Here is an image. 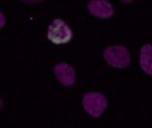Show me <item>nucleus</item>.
<instances>
[{"label":"nucleus","instance_id":"f257e3e1","mask_svg":"<svg viewBox=\"0 0 152 128\" xmlns=\"http://www.w3.org/2000/svg\"><path fill=\"white\" fill-rule=\"evenodd\" d=\"M104 60L108 65L115 69H126L131 65V53L126 46H109L103 52Z\"/></svg>","mask_w":152,"mask_h":128},{"label":"nucleus","instance_id":"f03ea898","mask_svg":"<svg viewBox=\"0 0 152 128\" xmlns=\"http://www.w3.org/2000/svg\"><path fill=\"white\" fill-rule=\"evenodd\" d=\"M72 31L62 19H55L48 27L47 38L53 45H66L72 39Z\"/></svg>","mask_w":152,"mask_h":128},{"label":"nucleus","instance_id":"7ed1b4c3","mask_svg":"<svg viewBox=\"0 0 152 128\" xmlns=\"http://www.w3.org/2000/svg\"><path fill=\"white\" fill-rule=\"evenodd\" d=\"M83 105L89 116L93 118H99L107 109L108 100L102 93L89 91L83 98Z\"/></svg>","mask_w":152,"mask_h":128},{"label":"nucleus","instance_id":"20e7f679","mask_svg":"<svg viewBox=\"0 0 152 128\" xmlns=\"http://www.w3.org/2000/svg\"><path fill=\"white\" fill-rule=\"evenodd\" d=\"M88 10L100 19H108L114 15V8L108 0H91L88 3Z\"/></svg>","mask_w":152,"mask_h":128},{"label":"nucleus","instance_id":"39448f33","mask_svg":"<svg viewBox=\"0 0 152 128\" xmlns=\"http://www.w3.org/2000/svg\"><path fill=\"white\" fill-rule=\"evenodd\" d=\"M56 79L64 85V86H74L76 81V72L71 65L66 62H60L55 66Z\"/></svg>","mask_w":152,"mask_h":128},{"label":"nucleus","instance_id":"423d86ee","mask_svg":"<svg viewBox=\"0 0 152 128\" xmlns=\"http://www.w3.org/2000/svg\"><path fill=\"white\" fill-rule=\"evenodd\" d=\"M140 65L143 72L152 76V45L146 43L140 51Z\"/></svg>","mask_w":152,"mask_h":128},{"label":"nucleus","instance_id":"0eeeda50","mask_svg":"<svg viewBox=\"0 0 152 128\" xmlns=\"http://www.w3.org/2000/svg\"><path fill=\"white\" fill-rule=\"evenodd\" d=\"M5 20H7L5 19V15H4V14L0 12V29H1V28L5 26Z\"/></svg>","mask_w":152,"mask_h":128},{"label":"nucleus","instance_id":"6e6552de","mask_svg":"<svg viewBox=\"0 0 152 128\" xmlns=\"http://www.w3.org/2000/svg\"><path fill=\"white\" fill-rule=\"evenodd\" d=\"M3 109V100H1V98H0V110Z\"/></svg>","mask_w":152,"mask_h":128}]
</instances>
